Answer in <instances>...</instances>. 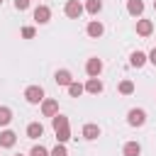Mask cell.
Here are the masks:
<instances>
[{
	"label": "cell",
	"instance_id": "6da1fadb",
	"mask_svg": "<svg viewBox=\"0 0 156 156\" xmlns=\"http://www.w3.org/2000/svg\"><path fill=\"white\" fill-rule=\"evenodd\" d=\"M83 12H85V10H83V2H80V0H68V2L63 5V15H66L68 20H78Z\"/></svg>",
	"mask_w": 156,
	"mask_h": 156
},
{
	"label": "cell",
	"instance_id": "7a4b0ae2",
	"mask_svg": "<svg viewBox=\"0 0 156 156\" xmlns=\"http://www.w3.org/2000/svg\"><path fill=\"white\" fill-rule=\"evenodd\" d=\"M24 100H27L29 105H39V102L44 100V88H41V85H29V88H24Z\"/></svg>",
	"mask_w": 156,
	"mask_h": 156
},
{
	"label": "cell",
	"instance_id": "3957f363",
	"mask_svg": "<svg viewBox=\"0 0 156 156\" xmlns=\"http://www.w3.org/2000/svg\"><path fill=\"white\" fill-rule=\"evenodd\" d=\"M127 122H129V127H144L146 124V112L141 107H132L127 112Z\"/></svg>",
	"mask_w": 156,
	"mask_h": 156
},
{
	"label": "cell",
	"instance_id": "277c9868",
	"mask_svg": "<svg viewBox=\"0 0 156 156\" xmlns=\"http://www.w3.org/2000/svg\"><path fill=\"white\" fill-rule=\"evenodd\" d=\"M85 73L90 76V78H100V73H102V61L100 58H88L85 61Z\"/></svg>",
	"mask_w": 156,
	"mask_h": 156
},
{
	"label": "cell",
	"instance_id": "5b68a950",
	"mask_svg": "<svg viewBox=\"0 0 156 156\" xmlns=\"http://www.w3.org/2000/svg\"><path fill=\"white\" fill-rule=\"evenodd\" d=\"M41 115H44V117L58 115V102H56L54 98H44V100H41Z\"/></svg>",
	"mask_w": 156,
	"mask_h": 156
},
{
	"label": "cell",
	"instance_id": "8992f818",
	"mask_svg": "<svg viewBox=\"0 0 156 156\" xmlns=\"http://www.w3.org/2000/svg\"><path fill=\"white\" fill-rule=\"evenodd\" d=\"M49 20H51V10L46 5H37L34 7V22L37 24H46Z\"/></svg>",
	"mask_w": 156,
	"mask_h": 156
},
{
	"label": "cell",
	"instance_id": "52a82bcc",
	"mask_svg": "<svg viewBox=\"0 0 156 156\" xmlns=\"http://www.w3.org/2000/svg\"><path fill=\"white\" fill-rule=\"evenodd\" d=\"M15 144H17V134H15L12 129L0 132V146H2V149H12Z\"/></svg>",
	"mask_w": 156,
	"mask_h": 156
},
{
	"label": "cell",
	"instance_id": "ba28073f",
	"mask_svg": "<svg viewBox=\"0 0 156 156\" xmlns=\"http://www.w3.org/2000/svg\"><path fill=\"white\" fill-rule=\"evenodd\" d=\"M85 34H88V37H93V39L102 37V34H105V27H102V22H98V20L88 22V27H85Z\"/></svg>",
	"mask_w": 156,
	"mask_h": 156
},
{
	"label": "cell",
	"instance_id": "9c48e42d",
	"mask_svg": "<svg viewBox=\"0 0 156 156\" xmlns=\"http://www.w3.org/2000/svg\"><path fill=\"white\" fill-rule=\"evenodd\" d=\"M83 88H85V93H90V95H100L105 85H102V80H100V78H88V83H85Z\"/></svg>",
	"mask_w": 156,
	"mask_h": 156
},
{
	"label": "cell",
	"instance_id": "30bf717a",
	"mask_svg": "<svg viewBox=\"0 0 156 156\" xmlns=\"http://www.w3.org/2000/svg\"><path fill=\"white\" fill-rule=\"evenodd\" d=\"M154 32V22L151 20H136V34L139 37H149Z\"/></svg>",
	"mask_w": 156,
	"mask_h": 156
},
{
	"label": "cell",
	"instance_id": "8fae6325",
	"mask_svg": "<svg viewBox=\"0 0 156 156\" xmlns=\"http://www.w3.org/2000/svg\"><path fill=\"white\" fill-rule=\"evenodd\" d=\"M54 80L58 83V85H71L73 83V76H71V71H66V68H61V71H56V76H54Z\"/></svg>",
	"mask_w": 156,
	"mask_h": 156
},
{
	"label": "cell",
	"instance_id": "7c38bea8",
	"mask_svg": "<svg viewBox=\"0 0 156 156\" xmlns=\"http://www.w3.org/2000/svg\"><path fill=\"white\" fill-rule=\"evenodd\" d=\"M98 136H100V127H98V124H93V122H88V124L83 127V139L93 141V139H98Z\"/></svg>",
	"mask_w": 156,
	"mask_h": 156
},
{
	"label": "cell",
	"instance_id": "4fadbf2b",
	"mask_svg": "<svg viewBox=\"0 0 156 156\" xmlns=\"http://www.w3.org/2000/svg\"><path fill=\"white\" fill-rule=\"evenodd\" d=\"M127 12H129L132 17H141L144 2H141V0H127Z\"/></svg>",
	"mask_w": 156,
	"mask_h": 156
},
{
	"label": "cell",
	"instance_id": "5bb4252c",
	"mask_svg": "<svg viewBox=\"0 0 156 156\" xmlns=\"http://www.w3.org/2000/svg\"><path fill=\"white\" fill-rule=\"evenodd\" d=\"M146 61H149V56H146L144 51H132V56H129V63H132L134 68H141Z\"/></svg>",
	"mask_w": 156,
	"mask_h": 156
},
{
	"label": "cell",
	"instance_id": "9a60e30c",
	"mask_svg": "<svg viewBox=\"0 0 156 156\" xmlns=\"http://www.w3.org/2000/svg\"><path fill=\"white\" fill-rule=\"evenodd\" d=\"M44 134V124L41 122H32V124H27V136L29 139H39Z\"/></svg>",
	"mask_w": 156,
	"mask_h": 156
},
{
	"label": "cell",
	"instance_id": "2e32d148",
	"mask_svg": "<svg viewBox=\"0 0 156 156\" xmlns=\"http://www.w3.org/2000/svg\"><path fill=\"white\" fill-rule=\"evenodd\" d=\"M83 10L88 12V15H98L100 10H102V0H85V5H83Z\"/></svg>",
	"mask_w": 156,
	"mask_h": 156
},
{
	"label": "cell",
	"instance_id": "e0dca14e",
	"mask_svg": "<svg viewBox=\"0 0 156 156\" xmlns=\"http://www.w3.org/2000/svg\"><path fill=\"white\" fill-rule=\"evenodd\" d=\"M56 132V141L58 144H66L68 139H71V127L68 124H63V127H58V129H54Z\"/></svg>",
	"mask_w": 156,
	"mask_h": 156
},
{
	"label": "cell",
	"instance_id": "ac0fdd59",
	"mask_svg": "<svg viewBox=\"0 0 156 156\" xmlns=\"http://www.w3.org/2000/svg\"><path fill=\"white\" fill-rule=\"evenodd\" d=\"M122 154H124V156H139V154H141V146H139L136 141H127L124 149H122Z\"/></svg>",
	"mask_w": 156,
	"mask_h": 156
},
{
	"label": "cell",
	"instance_id": "d6986e66",
	"mask_svg": "<svg viewBox=\"0 0 156 156\" xmlns=\"http://www.w3.org/2000/svg\"><path fill=\"white\" fill-rule=\"evenodd\" d=\"M10 122H12V110L2 105V107H0V127H7Z\"/></svg>",
	"mask_w": 156,
	"mask_h": 156
},
{
	"label": "cell",
	"instance_id": "ffe728a7",
	"mask_svg": "<svg viewBox=\"0 0 156 156\" xmlns=\"http://www.w3.org/2000/svg\"><path fill=\"white\" fill-rule=\"evenodd\" d=\"M83 93H85V88H83L80 83H76V80H73V83L68 85V95H71V98H80Z\"/></svg>",
	"mask_w": 156,
	"mask_h": 156
},
{
	"label": "cell",
	"instance_id": "44dd1931",
	"mask_svg": "<svg viewBox=\"0 0 156 156\" xmlns=\"http://www.w3.org/2000/svg\"><path fill=\"white\" fill-rule=\"evenodd\" d=\"M119 93H122V95H132V93H134V83H132L129 78H124V80L119 83Z\"/></svg>",
	"mask_w": 156,
	"mask_h": 156
},
{
	"label": "cell",
	"instance_id": "7402d4cb",
	"mask_svg": "<svg viewBox=\"0 0 156 156\" xmlns=\"http://www.w3.org/2000/svg\"><path fill=\"white\" fill-rule=\"evenodd\" d=\"M51 124H54V129H58V127L68 124V117H66V115H54V117H51Z\"/></svg>",
	"mask_w": 156,
	"mask_h": 156
},
{
	"label": "cell",
	"instance_id": "603a6c76",
	"mask_svg": "<svg viewBox=\"0 0 156 156\" xmlns=\"http://www.w3.org/2000/svg\"><path fill=\"white\" fill-rule=\"evenodd\" d=\"M29 156H49V149H46V146H41V144H37V146H32Z\"/></svg>",
	"mask_w": 156,
	"mask_h": 156
},
{
	"label": "cell",
	"instance_id": "cb8c5ba5",
	"mask_svg": "<svg viewBox=\"0 0 156 156\" xmlns=\"http://www.w3.org/2000/svg\"><path fill=\"white\" fill-rule=\"evenodd\" d=\"M49 156H68V151H66V144H56V146L49 151Z\"/></svg>",
	"mask_w": 156,
	"mask_h": 156
},
{
	"label": "cell",
	"instance_id": "d4e9b609",
	"mask_svg": "<svg viewBox=\"0 0 156 156\" xmlns=\"http://www.w3.org/2000/svg\"><path fill=\"white\" fill-rule=\"evenodd\" d=\"M34 34H37L34 27H22V37H24V39H34Z\"/></svg>",
	"mask_w": 156,
	"mask_h": 156
},
{
	"label": "cell",
	"instance_id": "484cf974",
	"mask_svg": "<svg viewBox=\"0 0 156 156\" xmlns=\"http://www.w3.org/2000/svg\"><path fill=\"white\" fill-rule=\"evenodd\" d=\"M29 2H32V0H15V10H20V12H22V10H27V7H29Z\"/></svg>",
	"mask_w": 156,
	"mask_h": 156
},
{
	"label": "cell",
	"instance_id": "4316f807",
	"mask_svg": "<svg viewBox=\"0 0 156 156\" xmlns=\"http://www.w3.org/2000/svg\"><path fill=\"white\" fill-rule=\"evenodd\" d=\"M146 56H149V61L156 66V49H151V54H146Z\"/></svg>",
	"mask_w": 156,
	"mask_h": 156
},
{
	"label": "cell",
	"instance_id": "83f0119b",
	"mask_svg": "<svg viewBox=\"0 0 156 156\" xmlns=\"http://www.w3.org/2000/svg\"><path fill=\"white\" fill-rule=\"evenodd\" d=\"M154 10H156V0H154Z\"/></svg>",
	"mask_w": 156,
	"mask_h": 156
},
{
	"label": "cell",
	"instance_id": "f1b7e54d",
	"mask_svg": "<svg viewBox=\"0 0 156 156\" xmlns=\"http://www.w3.org/2000/svg\"><path fill=\"white\" fill-rule=\"evenodd\" d=\"M17 156H22V154H17Z\"/></svg>",
	"mask_w": 156,
	"mask_h": 156
},
{
	"label": "cell",
	"instance_id": "f546056e",
	"mask_svg": "<svg viewBox=\"0 0 156 156\" xmlns=\"http://www.w3.org/2000/svg\"><path fill=\"white\" fill-rule=\"evenodd\" d=\"M0 5H2V0H0Z\"/></svg>",
	"mask_w": 156,
	"mask_h": 156
}]
</instances>
